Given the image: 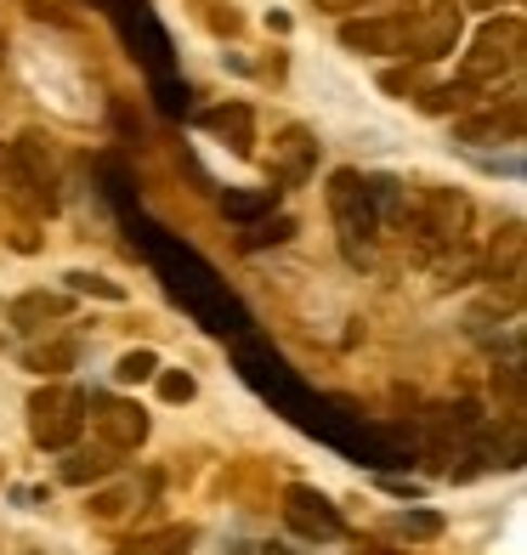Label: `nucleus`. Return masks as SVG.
<instances>
[{"label":"nucleus","instance_id":"obj_1","mask_svg":"<svg viewBox=\"0 0 527 555\" xmlns=\"http://www.w3.org/2000/svg\"><path fill=\"white\" fill-rule=\"evenodd\" d=\"M125 221L137 227L131 244L142 249V261L154 267V278H159L176 300H182V312H188L193 323H205V330H216V335H244V330H249L244 300L221 284L216 267L198 256L193 244H182L176 233H165V227H154V221L137 216V210H125Z\"/></svg>","mask_w":527,"mask_h":555},{"label":"nucleus","instance_id":"obj_2","mask_svg":"<svg viewBox=\"0 0 527 555\" xmlns=\"http://www.w3.org/2000/svg\"><path fill=\"white\" fill-rule=\"evenodd\" d=\"M114 17V29L119 40L131 46V57L147 68V86H154V103L165 114H188V80L176 74V57H170V35H165V23L154 17V7L147 0H119V7L108 12Z\"/></svg>","mask_w":527,"mask_h":555},{"label":"nucleus","instance_id":"obj_3","mask_svg":"<svg viewBox=\"0 0 527 555\" xmlns=\"http://www.w3.org/2000/svg\"><path fill=\"white\" fill-rule=\"evenodd\" d=\"M403 233H414V244H420L425 261L448 256V249H465V233H471V198L454 193V188H420V193H409Z\"/></svg>","mask_w":527,"mask_h":555},{"label":"nucleus","instance_id":"obj_4","mask_svg":"<svg viewBox=\"0 0 527 555\" xmlns=\"http://www.w3.org/2000/svg\"><path fill=\"white\" fill-rule=\"evenodd\" d=\"M330 216H335V233L351 267H369L374 261V233H381V216H374V198L369 182L358 170H335L330 176Z\"/></svg>","mask_w":527,"mask_h":555},{"label":"nucleus","instance_id":"obj_5","mask_svg":"<svg viewBox=\"0 0 527 555\" xmlns=\"http://www.w3.org/2000/svg\"><path fill=\"white\" fill-rule=\"evenodd\" d=\"M522 46H527V23L516 12L488 17L483 29H476V40H471L465 63H460V86H493V80H505V74H516L522 68Z\"/></svg>","mask_w":527,"mask_h":555},{"label":"nucleus","instance_id":"obj_6","mask_svg":"<svg viewBox=\"0 0 527 555\" xmlns=\"http://www.w3.org/2000/svg\"><path fill=\"white\" fill-rule=\"evenodd\" d=\"M86 409H91V397L80 386H40L29 397V437L52 453H68L86 431Z\"/></svg>","mask_w":527,"mask_h":555},{"label":"nucleus","instance_id":"obj_7","mask_svg":"<svg viewBox=\"0 0 527 555\" xmlns=\"http://www.w3.org/2000/svg\"><path fill=\"white\" fill-rule=\"evenodd\" d=\"M460 23H465V7L454 0H425V7L403 12V57L414 63H437L460 46Z\"/></svg>","mask_w":527,"mask_h":555},{"label":"nucleus","instance_id":"obj_8","mask_svg":"<svg viewBox=\"0 0 527 555\" xmlns=\"http://www.w3.org/2000/svg\"><path fill=\"white\" fill-rule=\"evenodd\" d=\"M279 511H284L290 533L307 539V544H335V539L346 533V521H340V511L330 504V493H318V488H307V482H290Z\"/></svg>","mask_w":527,"mask_h":555},{"label":"nucleus","instance_id":"obj_9","mask_svg":"<svg viewBox=\"0 0 527 555\" xmlns=\"http://www.w3.org/2000/svg\"><path fill=\"white\" fill-rule=\"evenodd\" d=\"M86 420L97 425V442H103L108 453H137L147 442V414L131 397H97L86 409Z\"/></svg>","mask_w":527,"mask_h":555},{"label":"nucleus","instance_id":"obj_10","mask_svg":"<svg viewBox=\"0 0 527 555\" xmlns=\"http://www.w3.org/2000/svg\"><path fill=\"white\" fill-rule=\"evenodd\" d=\"M340 46L363 57H403V12H381V17H346L340 23Z\"/></svg>","mask_w":527,"mask_h":555},{"label":"nucleus","instance_id":"obj_11","mask_svg":"<svg viewBox=\"0 0 527 555\" xmlns=\"http://www.w3.org/2000/svg\"><path fill=\"white\" fill-rule=\"evenodd\" d=\"M318 165V142L307 125H284L279 137H272V182L279 188H300Z\"/></svg>","mask_w":527,"mask_h":555},{"label":"nucleus","instance_id":"obj_12","mask_svg":"<svg viewBox=\"0 0 527 555\" xmlns=\"http://www.w3.org/2000/svg\"><path fill=\"white\" fill-rule=\"evenodd\" d=\"M7 318H12L17 335H40V330H52V323L68 318V295H57V289H29V295H17L12 307H7Z\"/></svg>","mask_w":527,"mask_h":555},{"label":"nucleus","instance_id":"obj_13","mask_svg":"<svg viewBox=\"0 0 527 555\" xmlns=\"http://www.w3.org/2000/svg\"><path fill=\"white\" fill-rule=\"evenodd\" d=\"M198 125L228 142L233 154H256V114H249V103H216L198 114Z\"/></svg>","mask_w":527,"mask_h":555},{"label":"nucleus","instance_id":"obj_14","mask_svg":"<svg viewBox=\"0 0 527 555\" xmlns=\"http://www.w3.org/2000/svg\"><path fill=\"white\" fill-rule=\"evenodd\" d=\"M522 137V103L511 96L505 103V114L499 108H483V114H471V119H460V142H516Z\"/></svg>","mask_w":527,"mask_h":555},{"label":"nucleus","instance_id":"obj_15","mask_svg":"<svg viewBox=\"0 0 527 555\" xmlns=\"http://www.w3.org/2000/svg\"><path fill=\"white\" fill-rule=\"evenodd\" d=\"M193 527H154V533H137L125 539L119 555H193Z\"/></svg>","mask_w":527,"mask_h":555},{"label":"nucleus","instance_id":"obj_16","mask_svg":"<svg viewBox=\"0 0 527 555\" xmlns=\"http://www.w3.org/2000/svg\"><path fill=\"white\" fill-rule=\"evenodd\" d=\"M114 465H119V453H108V448H80V453H68L63 460V482L68 488H91V482H103V476H114Z\"/></svg>","mask_w":527,"mask_h":555},{"label":"nucleus","instance_id":"obj_17","mask_svg":"<svg viewBox=\"0 0 527 555\" xmlns=\"http://www.w3.org/2000/svg\"><path fill=\"white\" fill-rule=\"evenodd\" d=\"M272 205H279V188H228L221 193V210H228L233 221H261V216H272Z\"/></svg>","mask_w":527,"mask_h":555},{"label":"nucleus","instance_id":"obj_18","mask_svg":"<svg viewBox=\"0 0 527 555\" xmlns=\"http://www.w3.org/2000/svg\"><path fill=\"white\" fill-rule=\"evenodd\" d=\"M488 278H522V221H505V233L488 244Z\"/></svg>","mask_w":527,"mask_h":555},{"label":"nucleus","instance_id":"obj_19","mask_svg":"<svg viewBox=\"0 0 527 555\" xmlns=\"http://www.w3.org/2000/svg\"><path fill=\"white\" fill-rule=\"evenodd\" d=\"M74 363H80V340H46V346L23 351V369H35V374H63Z\"/></svg>","mask_w":527,"mask_h":555},{"label":"nucleus","instance_id":"obj_20","mask_svg":"<svg viewBox=\"0 0 527 555\" xmlns=\"http://www.w3.org/2000/svg\"><path fill=\"white\" fill-rule=\"evenodd\" d=\"M391 533L409 544H432L442 533V516L437 511H403V516H391Z\"/></svg>","mask_w":527,"mask_h":555},{"label":"nucleus","instance_id":"obj_21","mask_svg":"<svg viewBox=\"0 0 527 555\" xmlns=\"http://www.w3.org/2000/svg\"><path fill=\"white\" fill-rule=\"evenodd\" d=\"M154 374H159V351H147V346L125 351V358L114 363V380L119 386H142V380H154Z\"/></svg>","mask_w":527,"mask_h":555},{"label":"nucleus","instance_id":"obj_22","mask_svg":"<svg viewBox=\"0 0 527 555\" xmlns=\"http://www.w3.org/2000/svg\"><path fill=\"white\" fill-rule=\"evenodd\" d=\"M295 233V221L290 216H261V221H249L244 227V249H267V244H284Z\"/></svg>","mask_w":527,"mask_h":555},{"label":"nucleus","instance_id":"obj_23","mask_svg":"<svg viewBox=\"0 0 527 555\" xmlns=\"http://www.w3.org/2000/svg\"><path fill=\"white\" fill-rule=\"evenodd\" d=\"M68 278V289L74 295H97V300H125V289L119 284H108L103 272H63Z\"/></svg>","mask_w":527,"mask_h":555},{"label":"nucleus","instance_id":"obj_24","mask_svg":"<svg viewBox=\"0 0 527 555\" xmlns=\"http://www.w3.org/2000/svg\"><path fill=\"white\" fill-rule=\"evenodd\" d=\"M131 499H137L131 488H114V493H97V499L86 504V511H91L97 521H114V516H119V511H125V504H131Z\"/></svg>","mask_w":527,"mask_h":555},{"label":"nucleus","instance_id":"obj_25","mask_svg":"<svg viewBox=\"0 0 527 555\" xmlns=\"http://www.w3.org/2000/svg\"><path fill=\"white\" fill-rule=\"evenodd\" d=\"M154 380H159V397L165 402H188L198 386H193V374H176V369H165V374H154Z\"/></svg>","mask_w":527,"mask_h":555},{"label":"nucleus","instance_id":"obj_26","mask_svg":"<svg viewBox=\"0 0 527 555\" xmlns=\"http://www.w3.org/2000/svg\"><path fill=\"white\" fill-rule=\"evenodd\" d=\"M363 0H318V12H335V17H346V12H358Z\"/></svg>","mask_w":527,"mask_h":555},{"label":"nucleus","instance_id":"obj_27","mask_svg":"<svg viewBox=\"0 0 527 555\" xmlns=\"http://www.w3.org/2000/svg\"><path fill=\"white\" fill-rule=\"evenodd\" d=\"M351 555H397V550H386L381 539H358V544H351Z\"/></svg>","mask_w":527,"mask_h":555},{"label":"nucleus","instance_id":"obj_28","mask_svg":"<svg viewBox=\"0 0 527 555\" xmlns=\"http://www.w3.org/2000/svg\"><path fill=\"white\" fill-rule=\"evenodd\" d=\"M465 7H483V12H493V7H511V0H465Z\"/></svg>","mask_w":527,"mask_h":555},{"label":"nucleus","instance_id":"obj_29","mask_svg":"<svg viewBox=\"0 0 527 555\" xmlns=\"http://www.w3.org/2000/svg\"><path fill=\"white\" fill-rule=\"evenodd\" d=\"M0 63H7V35H0Z\"/></svg>","mask_w":527,"mask_h":555},{"label":"nucleus","instance_id":"obj_30","mask_svg":"<svg viewBox=\"0 0 527 555\" xmlns=\"http://www.w3.org/2000/svg\"><path fill=\"white\" fill-rule=\"evenodd\" d=\"M29 555H40V550H29Z\"/></svg>","mask_w":527,"mask_h":555}]
</instances>
